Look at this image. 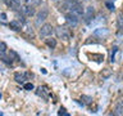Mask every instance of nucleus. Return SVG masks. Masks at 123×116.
Listing matches in <instances>:
<instances>
[{"label": "nucleus", "mask_w": 123, "mask_h": 116, "mask_svg": "<svg viewBox=\"0 0 123 116\" xmlns=\"http://www.w3.org/2000/svg\"><path fill=\"white\" fill-rule=\"evenodd\" d=\"M65 21H67V23L69 26L76 27L77 25H78V22H80V18L76 17V15L72 14V13H67V15H65Z\"/></svg>", "instance_id": "423d86ee"}, {"label": "nucleus", "mask_w": 123, "mask_h": 116, "mask_svg": "<svg viewBox=\"0 0 123 116\" xmlns=\"http://www.w3.org/2000/svg\"><path fill=\"white\" fill-rule=\"evenodd\" d=\"M23 87H25L26 90H32V89H33V84L32 83H26Z\"/></svg>", "instance_id": "aec40b11"}, {"label": "nucleus", "mask_w": 123, "mask_h": 116, "mask_svg": "<svg viewBox=\"0 0 123 116\" xmlns=\"http://www.w3.org/2000/svg\"><path fill=\"white\" fill-rule=\"evenodd\" d=\"M81 99H82L83 103H86V104H90L92 102V98H91V97H88V95H82V97H81Z\"/></svg>", "instance_id": "6ab92c4d"}, {"label": "nucleus", "mask_w": 123, "mask_h": 116, "mask_svg": "<svg viewBox=\"0 0 123 116\" xmlns=\"http://www.w3.org/2000/svg\"><path fill=\"white\" fill-rule=\"evenodd\" d=\"M1 19H6V15H5V13H1Z\"/></svg>", "instance_id": "b1692460"}, {"label": "nucleus", "mask_w": 123, "mask_h": 116, "mask_svg": "<svg viewBox=\"0 0 123 116\" xmlns=\"http://www.w3.org/2000/svg\"><path fill=\"white\" fill-rule=\"evenodd\" d=\"M22 25H23V23L19 21V19H14V21H10L9 27L13 31H21L22 30Z\"/></svg>", "instance_id": "9d476101"}, {"label": "nucleus", "mask_w": 123, "mask_h": 116, "mask_svg": "<svg viewBox=\"0 0 123 116\" xmlns=\"http://www.w3.org/2000/svg\"><path fill=\"white\" fill-rule=\"evenodd\" d=\"M8 7L13 8V9H18L22 7V0H4Z\"/></svg>", "instance_id": "1a4fd4ad"}, {"label": "nucleus", "mask_w": 123, "mask_h": 116, "mask_svg": "<svg viewBox=\"0 0 123 116\" xmlns=\"http://www.w3.org/2000/svg\"><path fill=\"white\" fill-rule=\"evenodd\" d=\"M30 77V73L28 72H15L14 73V80L17 83H21V84H25V81Z\"/></svg>", "instance_id": "0eeeda50"}, {"label": "nucleus", "mask_w": 123, "mask_h": 116, "mask_svg": "<svg viewBox=\"0 0 123 116\" xmlns=\"http://www.w3.org/2000/svg\"><path fill=\"white\" fill-rule=\"evenodd\" d=\"M118 103H119V104H122V106H123V98H122L121 101H119V102H118Z\"/></svg>", "instance_id": "393cba45"}, {"label": "nucleus", "mask_w": 123, "mask_h": 116, "mask_svg": "<svg viewBox=\"0 0 123 116\" xmlns=\"http://www.w3.org/2000/svg\"><path fill=\"white\" fill-rule=\"evenodd\" d=\"M22 8V13L27 15V17H33L35 14H36V10H35L33 5H30V4H27L25 7H21Z\"/></svg>", "instance_id": "6e6552de"}, {"label": "nucleus", "mask_w": 123, "mask_h": 116, "mask_svg": "<svg viewBox=\"0 0 123 116\" xmlns=\"http://www.w3.org/2000/svg\"><path fill=\"white\" fill-rule=\"evenodd\" d=\"M22 31L23 32H26L28 36H31V37H35V34H33V30H32V27H30L27 23H23L22 25Z\"/></svg>", "instance_id": "9b49d317"}, {"label": "nucleus", "mask_w": 123, "mask_h": 116, "mask_svg": "<svg viewBox=\"0 0 123 116\" xmlns=\"http://www.w3.org/2000/svg\"><path fill=\"white\" fill-rule=\"evenodd\" d=\"M55 34L59 39H63L65 41H68L69 39H71V32H69L67 29H64V27H58L55 30Z\"/></svg>", "instance_id": "f03ea898"}, {"label": "nucleus", "mask_w": 123, "mask_h": 116, "mask_svg": "<svg viewBox=\"0 0 123 116\" xmlns=\"http://www.w3.org/2000/svg\"><path fill=\"white\" fill-rule=\"evenodd\" d=\"M113 115H123V106L122 104H117V107H115V110L113 111Z\"/></svg>", "instance_id": "dca6fc26"}, {"label": "nucleus", "mask_w": 123, "mask_h": 116, "mask_svg": "<svg viewBox=\"0 0 123 116\" xmlns=\"http://www.w3.org/2000/svg\"><path fill=\"white\" fill-rule=\"evenodd\" d=\"M115 52H117V46H114V48H113V52H111V62H114V53Z\"/></svg>", "instance_id": "4be33fe9"}, {"label": "nucleus", "mask_w": 123, "mask_h": 116, "mask_svg": "<svg viewBox=\"0 0 123 116\" xmlns=\"http://www.w3.org/2000/svg\"><path fill=\"white\" fill-rule=\"evenodd\" d=\"M46 45H48L49 48L54 49L56 46V40L55 39H46Z\"/></svg>", "instance_id": "2eb2a0df"}, {"label": "nucleus", "mask_w": 123, "mask_h": 116, "mask_svg": "<svg viewBox=\"0 0 123 116\" xmlns=\"http://www.w3.org/2000/svg\"><path fill=\"white\" fill-rule=\"evenodd\" d=\"M109 34V31H108V29H105V27H103V29H96L94 35L95 36H106V35Z\"/></svg>", "instance_id": "f8f14e48"}, {"label": "nucleus", "mask_w": 123, "mask_h": 116, "mask_svg": "<svg viewBox=\"0 0 123 116\" xmlns=\"http://www.w3.org/2000/svg\"><path fill=\"white\" fill-rule=\"evenodd\" d=\"M48 15H49V10L46 9V8L41 9V10L36 14V25H37V26H41V23L45 22V19L48 18Z\"/></svg>", "instance_id": "7ed1b4c3"}, {"label": "nucleus", "mask_w": 123, "mask_h": 116, "mask_svg": "<svg viewBox=\"0 0 123 116\" xmlns=\"http://www.w3.org/2000/svg\"><path fill=\"white\" fill-rule=\"evenodd\" d=\"M83 19L86 22H90L92 18L95 17V8L94 7H91V5H88L85 8V10H83Z\"/></svg>", "instance_id": "20e7f679"}, {"label": "nucleus", "mask_w": 123, "mask_h": 116, "mask_svg": "<svg viewBox=\"0 0 123 116\" xmlns=\"http://www.w3.org/2000/svg\"><path fill=\"white\" fill-rule=\"evenodd\" d=\"M26 3L30 4V5L37 7V5H40V4L42 3V0H26Z\"/></svg>", "instance_id": "f3484780"}, {"label": "nucleus", "mask_w": 123, "mask_h": 116, "mask_svg": "<svg viewBox=\"0 0 123 116\" xmlns=\"http://www.w3.org/2000/svg\"><path fill=\"white\" fill-rule=\"evenodd\" d=\"M76 0H67V1H64L63 4L60 5V12H63V13H71L73 5H74Z\"/></svg>", "instance_id": "39448f33"}, {"label": "nucleus", "mask_w": 123, "mask_h": 116, "mask_svg": "<svg viewBox=\"0 0 123 116\" xmlns=\"http://www.w3.org/2000/svg\"><path fill=\"white\" fill-rule=\"evenodd\" d=\"M111 76V70L110 68H105L101 71V77L103 79H109V77Z\"/></svg>", "instance_id": "4468645a"}, {"label": "nucleus", "mask_w": 123, "mask_h": 116, "mask_svg": "<svg viewBox=\"0 0 123 116\" xmlns=\"http://www.w3.org/2000/svg\"><path fill=\"white\" fill-rule=\"evenodd\" d=\"M118 25H119V29L123 31V13L118 14Z\"/></svg>", "instance_id": "a211bd4d"}, {"label": "nucleus", "mask_w": 123, "mask_h": 116, "mask_svg": "<svg viewBox=\"0 0 123 116\" xmlns=\"http://www.w3.org/2000/svg\"><path fill=\"white\" fill-rule=\"evenodd\" d=\"M5 56H6V44L0 43V59H3Z\"/></svg>", "instance_id": "ddd939ff"}, {"label": "nucleus", "mask_w": 123, "mask_h": 116, "mask_svg": "<svg viewBox=\"0 0 123 116\" xmlns=\"http://www.w3.org/2000/svg\"><path fill=\"white\" fill-rule=\"evenodd\" d=\"M54 1H55V0H54Z\"/></svg>", "instance_id": "a878e982"}, {"label": "nucleus", "mask_w": 123, "mask_h": 116, "mask_svg": "<svg viewBox=\"0 0 123 116\" xmlns=\"http://www.w3.org/2000/svg\"><path fill=\"white\" fill-rule=\"evenodd\" d=\"M53 34H54V27L50 23H44L40 27V36L48 37V36H51Z\"/></svg>", "instance_id": "f257e3e1"}, {"label": "nucleus", "mask_w": 123, "mask_h": 116, "mask_svg": "<svg viewBox=\"0 0 123 116\" xmlns=\"http://www.w3.org/2000/svg\"><path fill=\"white\" fill-rule=\"evenodd\" d=\"M58 114H59V115H64V116H69V114H68V112H65V110H64V108H60Z\"/></svg>", "instance_id": "412c9836"}, {"label": "nucleus", "mask_w": 123, "mask_h": 116, "mask_svg": "<svg viewBox=\"0 0 123 116\" xmlns=\"http://www.w3.org/2000/svg\"><path fill=\"white\" fill-rule=\"evenodd\" d=\"M106 5L109 7V9H110V10H113V9H114V5H111V4H109V3H106Z\"/></svg>", "instance_id": "5701e85b"}]
</instances>
